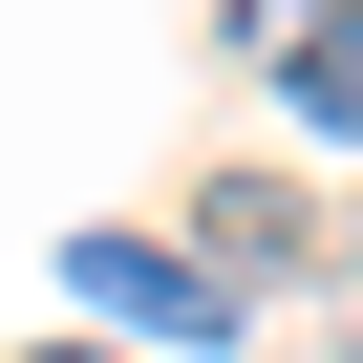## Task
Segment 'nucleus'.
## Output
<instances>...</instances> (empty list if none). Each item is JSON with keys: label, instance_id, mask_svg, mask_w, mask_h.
Segmentation results:
<instances>
[{"label": "nucleus", "instance_id": "nucleus-1", "mask_svg": "<svg viewBox=\"0 0 363 363\" xmlns=\"http://www.w3.org/2000/svg\"><path fill=\"white\" fill-rule=\"evenodd\" d=\"M86 320H150V342H235L257 299L214 257H171V235H86Z\"/></svg>", "mask_w": 363, "mask_h": 363}, {"label": "nucleus", "instance_id": "nucleus-2", "mask_svg": "<svg viewBox=\"0 0 363 363\" xmlns=\"http://www.w3.org/2000/svg\"><path fill=\"white\" fill-rule=\"evenodd\" d=\"M193 257H214L235 299H278V278L320 257V193H299V171H214V193H193Z\"/></svg>", "mask_w": 363, "mask_h": 363}, {"label": "nucleus", "instance_id": "nucleus-3", "mask_svg": "<svg viewBox=\"0 0 363 363\" xmlns=\"http://www.w3.org/2000/svg\"><path fill=\"white\" fill-rule=\"evenodd\" d=\"M278 86H299V128H342V150H363V0H342V22H320Z\"/></svg>", "mask_w": 363, "mask_h": 363}, {"label": "nucleus", "instance_id": "nucleus-4", "mask_svg": "<svg viewBox=\"0 0 363 363\" xmlns=\"http://www.w3.org/2000/svg\"><path fill=\"white\" fill-rule=\"evenodd\" d=\"M320 22H342V0H214V43H235V65H299Z\"/></svg>", "mask_w": 363, "mask_h": 363}, {"label": "nucleus", "instance_id": "nucleus-5", "mask_svg": "<svg viewBox=\"0 0 363 363\" xmlns=\"http://www.w3.org/2000/svg\"><path fill=\"white\" fill-rule=\"evenodd\" d=\"M43 363H86V342H43Z\"/></svg>", "mask_w": 363, "mask_h": 363}, {"label": "nucleus", "instance_id": "nucleus-6", "mask_svg": "<svg viewBox=\"0 0 363 363\" xmlns=\"http://www.w3.org/2000/svg\"><path fill=\"white\" fill-rule=\"evenodd\" d=\"M342 363H363V320H342Z\"/></svg>", "mask_w": 363, "mask_h": 363}]
</instances>
